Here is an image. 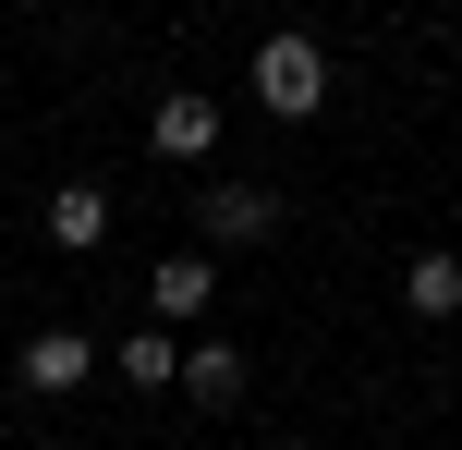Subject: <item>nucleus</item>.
Wrapping results in <instances>:
<instances>
[{"label": "nucleus", "instance_id": "10", "mask_svg": "<svg viewBox=\"0 0 462 450\" xmlns=\"http://www.w3.org/2000/svg\"><path fill=\"white\" fill-rule=\"evenodd\" d=\"M280 450H304V438H280Z\"/></svg>", "mask_w": 462, "mask_h": 450}, {"label": "nucleus", "instance_id": "3", "mask_svg": "<svg viewBox=\"0 0 462 450\" xmlns=\"http://www.w3.org/2000/svg\"><path fill=\"white\" fill-rule=\"evenodd\" d=\"M49 243H61V256H97V243H110V195L61 183V195H49Z\"/></svg>", "mask_w": 462, "mask_h": 450}, {"label": "nucleus", "instance_id": "6", "mask_svg": "<svg viewBox=\"0 0 462 450\" xmlns=\"http://www.w3.org/2000/svg\"><path fill=\"white\" fill-rule=\"evenodd\" d=\"M24 390H86V329H37L24 341Z\"/></svg>", "mask_w": 462, "mask_h": 450}, {"label": "nucleus", "instance_id": "9", "mask_svg": "<svg viewBox=\"0 0 462 450\" xmlns=\"http://www.w3.org/2000/svg\"><path fill=\"white\" fill-rule=\"evenodd\" d=\"M122 378H134V390H171V329H134V341H122Z\"/></svg>", "mask_w": 462, "mask_h": 450}, {"label": "nucleus", "instance_id": "8", "mask_svg": "<svg viewBox=\"0 0 462 450\" xmlns=\"http://www.w3.org/2000/svg\"><path fill=\"white\" fill-rule=\"evenodd\" d=\"M208 292H219V256H159V329L171 317H208Z\"/></svg>", "mask_w": 462, "mask_h": 450}, {"label": "nucleus", "instance_id": "7", "mask_svg": "<svg viewBox=\"0 0 462 450\" xmlns=\"http://www.w3.org/2000/svg\"><path fill=\"white\" fill-rule=\"evenodd\" d=\"M402 305H414V317H450L462 305V256H450V243H426V256L402 268Z\"/></svg>", "mask_w": 462, "mask_h": 450}, {"label": "nucleus", "instance_id": "4", "mask_svg": "<svg viewBox=\"0 0 462 450\" xmlns=\"http://www.w3.org/2000/svg\"><path fill=\"white\" fill-rule=\"evenodd\" d=\"M146 146H159V159H208V146H219V110H208V97H159V122H146Z\"/></svg>", "mask_w": 462, "mask_h": 450}, {"label": "nucleus", "instance_id": "5", "mask_svg": "<svg viewBox=\"0 0 462 450\" xmlns=\"http://www.w3.org/2000/svg\"><path fill=\"white\" fill-rule=\"evenodd\" d=\"M183 402H195V414H231V402H244V354H231V341L183 354Z\"/></svg>", "mask_w": 462, "mask_h": 450}, {"label": "nucleus", "instance_id": "1", "mask_svg": "<svg viewBox=\"0 0 462 450\" xmlns=\"http://www.w3.org/2000/svg\"><path fill=\"white\" fill-rule=\"evenodd\" d=\"M255 97H268L280 122H304L328 97V49L317 37H255Z\"/></svg>", "mask_w": 462, "mask_h": 450}, {"label": "nucleus", "instance_id": "2", "mask_svg": "<svg viewBox=\"0 0 462 450\" xmlns=\"http://www.w3.org/2000/svg\"><path fill=\"white\" fill-rule=\"evenodd\" d=\"M195 232H208V256L268 243V232H280V195H268V183H208V195H195Z\"/></svg>", "mask_w": 462, "mask_h": 450}]
</instances>
